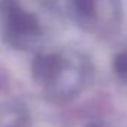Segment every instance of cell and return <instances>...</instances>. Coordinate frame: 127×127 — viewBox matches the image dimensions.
Returning <instances> with one entry per match:
<instances>
[{"label":"cell","mask_w":127,"mask_h":127,"mask_svg":"<svg viewBox=\"0 0 127 127\" xmlns=\"http://www.w3.org/2000/svg\"><path fill=\"white\" fill-rule=\"evenodd\" d=\"M106 0H70L73 15L79 26L87 30L96 32L100 24V12L99 5Z\"/></svg>","instance_id":"3957f363"},{"label":"cell","mask_w":127,"mask_h":127,"mask_svg":"<svg viewBox=\"0 0 127 127\" xmlns=\"http://www.w3.org/2000/svg\"><path fill=\"white\" fill-rule=\"evenodd\" d=\"M112 66H114L115 75L121 81L127 82V51H123V52H120V54L115 55Z\"/></svg>","instance_id":"277c9868"},{"label":"cell","mask_w":127,"mask_h":127,"mask_svg":"<svg viewBox=\"0 0 127 127\" xmlns=\"http://www.w3.org/2000/svg\"><path fill=\"white\" fill-rule=\"evenodd\" d=\"M87 127H102V126H100V124H94V123H93V124H88Z\"/></svg>","instance_id":"5b68a950"},{"label":"cell","mask_w":127,"mask_h":127,"mask_svg":"<svg viewBox=\"0 0 127 127\" xmlns=\"http://www.w3.org/2000/svg\"><path fill=\"white\" fill-rule=\"evenodd\" d=\"M85 61L76 55L61 54L60 64L52 76L51 82L45 87L46 94L52 100H67L76 96L84 84L85 78Z\"/></svg>","instance_id":"7a4b0ae2"},{"label":"cell","mask_w":127,"mask_h":127,"mask_svg":"<svg viewBox=\"0 0 127 127\" xmlns=\"http://www.w3.org/2000/svg\"><path fill=\"white\" fill-rule=\"evenodd\" d=\"M0 26L5 43L15 49H33L42 40L43 32L39 18L26 11L17 0L0 2Z\"/></svg>","instance_id":"6da1fadb"}]
</instances>
